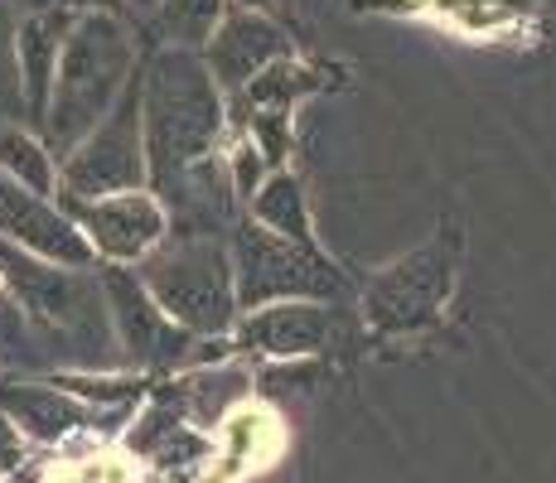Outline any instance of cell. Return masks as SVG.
Segmentation results:
<instances>
[{"instance_id": "9", "label": "cell", "mask_w": 556, "mask_h": 483, "mask_svg": "<svg viewBox=\"0 0 556 483\" xmlns=\"http://www.w3.org/2000/svg\"><path fill=\"white\" fill-rule=\"evenodd\" d=\"M59 203L78 223V232L88 238L98 262L136 266L146 252H155L169 238V218L151 189H122L102 193V199H63L59 193Z\"/></svg>"}, {"instance_id": "17", "label": "cell", "mask_w": 556, "mask_h": 483, "mask_svg": "<svg viewBox=\"0 0 556 483\" xmlns=\"http://www.w3.org/2000/svg\"><path fill=\"white\" fill-rule=\"evenodd\" d=\"M228 0H160V10L146 20L155 45H169V49H203L213 35V25L223 20Z\"/></svg>"}, {"instance_id": "11", "label": "cell", "mask_w": 556, "mask_h": 483, "mask_svg": "<svg viewBox=\"0 0 556 483\" xmlns=\"http://www.w3.org/2000/svg\"><path fill=\"white\" fill-rule=\"evenodd\" d=\"M228 339L238 353H256V358L276 363L325 358L339 339V315L334 305H319V300H276L262 309H242Z\"/></svg>"}, {"instance_id": "12", "label": "cell", "mask_w": 556, "mask_h": 483, "mask_svg": "<svg viewBox=\"0 0 556 483\" xmlns=\"http://www.w3.org/2000/svg\"><path fill=\"white\" fill-rule=\"evenodd\" d=\"M199 59L208 63L213 82L223 88V97L238 92L242 82H252L262 68H271L276 59H291V39L276 20H266L262 10H248V5H232L223 10V20L213 25L208 45L199 49Z\"/></svg>"}, {"instance_id": "3", "label": "cell", "mask_w": 556, "mask_h": 483, "mask_svg": "<svg viewBox=\"0 0 556 483\" xmlns=\"http://www.w3.org/2000/svg\"><path fill=\"white\" fill-rule=\"evenodd\" d=\"M136 276L151 300L189 329L194 339L228 334L238 325V285H232V256L223 238H175L169 232L155 252L136 262Z\"/></svg>"}, {"instance_id": "24", "label": "cell", "mask_w": 556, "mask_h": 483, "mask_svg": "<svg viewBox=\"0 0 556 483\" xmlns=\"http://www.w3.org/2000/svg\"><path fill=\"white\" fill-rule=\"evenodd\" d=\"M15 15H35V10H59V5H68V0H5Z\"/></svg>"}, {"instance_id": "4", "label": "cell", "mask_w": 556, "mask_h": 483, "mask_svg": "<svg viewBox=\"0 0 556 483\" xmlns=\"http://www.w3.org/2000/svg\"><path fill=\"white\" fill-rule=\"evenodd\" d=\"M228 256H232V285H238V309H262L276 305V300L339 305L349 295V276L315 242L276 238L252 218L232 223Z\"/></svg>"}, {"instance_id": "10", "label": "cell", "mask_w": 556, "mask_h": 483, "mask_svg": "<svg viewBox=\"0 0 556 483\" xmlns=\"http://www.w3.org/2000/svg\"><path fill=\"white\" fill-rule=\"evenodd\" d=\"M0 242L20 246V252L39 256L53 266H73V271H92L88 238L78 232V223L68 218L63 203H53L49 193H35L25 185H15L10 175H0Z\"/></svg>"}, {"instance_id": "21", "label": "cell", "mask_w": 556, "mask_h": 483, "mask_svg": "<svg viewBox=\"0 0 556 483\" xmlns=\"http://www.w3.org/2000/svg\"><path fill=\"white\" fill-rule=\"evenodd\" d=\"M45 483H136L131 465L116 455H92V459H73L68 469L49 474Z\"/></svg>"}, {"instance_id": "22", "label": "cell", "mask_w": 556, "mask_h": 483, "mask_svg": "<svg viewBox=\"0 0 556 483\" xmlns=\"http://www.w3.org/2000/svg\"><path fill=\"white\" fill-rule=\"evenodd\" d=\"M20 465H25V435L5 421V411H0V479L15 474Z\"/></svg>"}, {"instance_id": "16", "label": "cell", "mask_w": 556, "mask_h": 483, "mask_svg": "<svg viewBox=\"0 0 556 483\" xmlns=\"http://www.w3.org/2000/svg\"><path fill=\"white\" fill-rule=\"evenodd\" d=\"M248 218L262 223L276 238H295V242H315V218H309L305 189L291 169H271L262 179V189L248 199Z\"/></svg>"}, {"instance_id": "23", "label": "cell", "mask_w": 556, "mask_h": 483, "mask_svg": "<svg viewBox=\"0 0 556 483\" xmlns=\"http://www.w3.org/2000/svg\"><path fill=\"white\" fill-rule=\"evenodd\" d=\"M160 10V0H122V15L126 20H136V25H146V20H151Z\"/></svg>"}, {"instance_id": "25", "label": "cell", "mask_w": 556, "mask_h": 483, "mask_svg": "<svg viewBox=\"0 0 556 483\" xmlns=\"http://www.w3.org/2000/svg\"><path fill=\"white\" fill-rule=\"evenodd\" d=\"M73 10H116L122 15V0H68Z\"/></svg>"}, {"instance_id": "18", "label": "cell", "mask_w": 556, "mask_h": 483, "mask_svg": "<svg viewBox=\"0 0 556 483\" xmlns=\"http://www.w3.org/2000/svg\"><path fill=\"white\" fill-rule=\"evenodd\" d=\"M0 175L35 193H59V160L25 126H0Z\"/></svg>"}, {"instance_id": "14", "label": "cell", "mask_w": 556, "mask_h": 483, "mask_svg": "<svg viewBox=\"0 0 556 483\" xmlns=\"http://www.w3.org/2000/svg\"><path fill=\"white\" fill-rule=\"evenodd\" d=\"M238 358V353H232ZM208 363V368H185L179 372V382L160 386V392L169 396V402L185 411L189 425H223L232 411H242L252 396V368H242V363Z\"/></svg>"}, {"instance_id": "13", "label": "cell", "mask_w": 556, "mask_h": 483, "mask_svg": "<svg viewBox=\"0 0 556 483\" xmlns=\"http://www.w3.org/2000/svg\"><path fill=\"white\" fill-rule=\"evenodd\" d=\"M78 10L59 5V10H35V15L15 20V68H20V92H25V112L29 122H39L53 92V73H59V53L68 39V25Z\"/></svg>"}, {"instance_id": "6", "label": "cell", "mask_w": 556, "mask_h": 483, "mask_svg": "<svg viewBox=\"0 0 556 483\" xmlns=\"http://www.w3.org/2000/svg\"><path fill=\"white\" fill-rule=\"evenodd\" d=\"M146 189V136H141V68L131 73L116 106L59 160L63 199H102V193Z\"/></svg>"}, {"instance_id": "7", "label": "cell", "mask_w": 556, "mask_h": 483, "mask_svg": "<svg viewBox=\"0 0 556 483\" xmlns=\"http://www.w3.org/2000/svg\"><path fill=\"white\" fill-rule=\"evenodd\" d=\"M98 285L106 300V319H112L116 348H122V363H131L136 372H179L185 368L189 348H194V334L179 329L175 319L155 305L151 290L136 276V266L102 262Z\"/></svg>"}, {"instance_id": "19", "label": "cell", "mask_w": 556, "mask_h": 483, "mask_svg": "<svg viewBox=\"0 0 556 483\" xmlns=\"http://www.w3.org/2000/svg\"><path fill=\"white\" fill-rule=\"evenodd\" d=\"M15 10L0 0V126H25V92H20V68H15Z\"/></svg>"}, {"instance_id": "15", "label": "cell", "mask_w": 556, "mask_h": 483, "mask_svg": "<svg viewBox=\"0 0 556 483\" xmlns=\"http://www.w3.org/2000/svg\"><path fill=\"white\" fill-rule=\"evenodd\" d=\"M319 73L305 68L295 59H276L271 68H262L252 82H242L238 92H228V126L238 131L252 112H295L305 97L319 92Z\"/></svg>"}, {"instance_id": "2", "label": "cell", "mask_w": 556, "mask_h": 483, "mask_svg": "<svg viewBox=\"0 0 556 483\" xmlns=\"http://www.w3.org/2000/svg\"><path fill=\"white\" fill-rule=\"evenodd\" d=\"M141 63L146 59L136 49V29L126 25V15H116V10H78L73 15L49 106L39 116V141L49 145L53 160L68 155L112 112Z\"/></svg>"}, {"instance_id": "1", "label": "cell", "mask_w": 556, "mask_h": 483, "mask_svg": "<svg viewBox=\"0 0 556 483\" xmlns=\"http://www.w3.org/2000/svg\"><path fill=\"white\" fill-rule=\"evenodd\" d=\"M146 189H165L189 165L218 155L228 136V97L194 49L155 45L141 63Z\"/></svg>"}, {"instance_id": "8", "label": "cell", "mask_w": 556, "mask_h": 483, "mask_svg": "<svg viewBox=\"0 0 556 483\" xmlns=\"http://www.w3.org/2000/svg\"><path fill=\"white\" fill-rule=\"evenodd\" d=\"M0 411H5V421L29 445H45V449L98 445L102 425H122L131 416V411H102V406L78 402L53 378H20V372H0Z\"/></svg>"}, {"instance_id": "5", "label": "cell", "mask_w": 556, "mask_h": 483, "mask_svg": "<svg viewBox=\"0 0 556 483\" xmlns=\"http://www.w3.org/2000/svg\"><path fill=\"white\" fill-rule=\"evenodd\" d=\"M455 266H459V238L441 228L426 246H416L402 262L382 266L363 285V325L382 339L431 329L455 290Z\"/></svg>"}, {"instance_id": "20", "label": "cell", "mask_w": 556, "mask_h": 483, "mask_svg": "<svg viewBox=\"0 0 556 483\" xmlns=\"http://www.w3.org/2000/svg\"><path fill=\"white\" fill-rule=\"evenodd\" d=\"M223 165H228V185L238 193V203H248L256 189H262V179L271 175V165L262 160V150H256L248 136H232L228 155H223Z\"/></svg>"}, {"instance_id": "26", "label": "cell", "mask_w": 556, "mask_h": 483, "mask_svg": "<svg viewBox=\"0 0 556 483\" xmlns=\"http://www.w3.org/2000/svg\"><path fill=\"white\" fill-rule=\"evenodd\" d=\"M232 5H248V10H266L271 0H232Z\"/></svg>"}]
</instances>
